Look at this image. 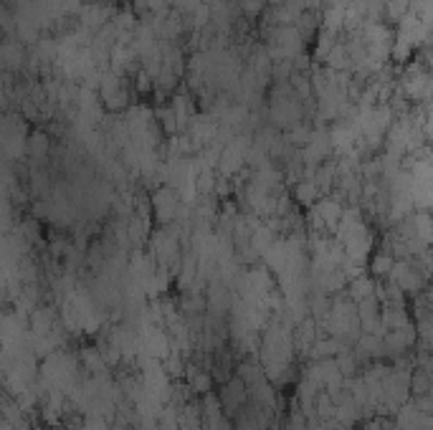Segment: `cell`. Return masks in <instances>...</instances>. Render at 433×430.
<instances>
[{
	"label": "cell",
	"instance_id": "4fadbf2b",
	"mask_svg": "<svg viewBox=\"0 0 433 430\" xmlns=\"http://www.w3.org/2000/svg\"><path fill=\"white\" fill-rule=\"evenodd\" d=\"M208 6H218V3H226V0H206Z\"/></svg>",
	"mask_w": 433,
	"mask_h": 430
},
{
	"label": "cell",
	"instance_id": "6da1fadb",
	"mask_svg": "<svg viewBox=\"0 0 433 430\" xmlns=\"http://www.w3.org/2000/svg\"><path fill=\"white\" fill-rule=\"evenodd\" d=\"M150 203H152L150 208H152L155 220H157L160 225H173L175 220L183 215V210H185V203H183L180 192L170 185L157 187V190L152 192Z\"/></svg>",
	"mask_w": 433,
	"mask_h": 430
},
{
	"label": "cell",
	"instance_id": "ba28073f",
	"mask_svg": "<svg viewBox=\"0 0 433 430\" xmlns=\"http://www.w3.org/2000/svg\"><path fill=\"white\" fill-rule=\"evenodd\" d=\"M312 137H314V129H312V124H304V122H299V124H294L292 129L287 132V139L292 142V147L294 150H304V147L312 142Z\"/></svg>",
	"mask_w": 433,
	"mask_h": 430
},
{
	"label": "cell",
	"instance_id": "5b68a950",
	"mask_svg": "<svg viewBox=\"0 0 433 430\" xmlns=\"http://www.w3.org/2000/svg\"><path fill=\"white\" fill-rule=\"evenodd\" d=\"M155 117H157V124H160L162 134H167V137H178V132H180V122H178V114H175L170 101L157 106V114H155Z\"/></svg>",
	"mask_w": 433,
	"mask_h": 430
},
{
	"label": "cell",
	"instance_id": "8fae6325",
	"mask_svg": "<svg viewBox=\"0 0 433 430\" xmlns=\"http://www.w3.org/2000/svg\"><path fill=\"white\" fill-rule=\"evenodd\" d=\"M190 375V387H193L195 392H208L211 390V378H208L206 372H200V370H190L187 372Z\"/></svg>",
	"mask_w": 433,
	"mask_h": 430
},
{
	"label": "cell",
	"instance_id": "3957f363",
	"mask_svg": "<svg viewBox=\"0 0 433 430\" xmlns=\"http://www.w3.org/2000/svg\"><path fill=\"white\" fill-rule=\"evenodd\" d=\"M26 155L28 159L38 165V162H46L48 155H51V139L43 129H34V132L28 134V147H26Z\"/></svg>",
	"mask_w": 433,
	"mask_h": 430
},
{
	"label": "cell",
	"instance_id": "277c9868",
	"mask_svg": "<svg viewBox=\"0 0 433 430\" xmlns=\"http://www.w3.org/2000/svg\"><path fill=\"white\" fill-rule=\"evenodd\" d=\"M320 198H325V195L320 192V187H317V182H314L312 178H304L294 185V200H297L299 206L312 208Z\"/></svg>",
	"mask_w": 433,
	"mask_h": 430
},
{
	"label": "cell",
	"instance_id": "9c48e42d",
	"mask_svg": "<svg viewBox=\"0 0 433 430\" xmlns=\"http://www.w3.org/2000/svg\"><path fill=\"white\" fill-rule=\"evenodd\" d=\"M132 92L140 94V96H150V94L157 92L155 89V76L147 69H140L137 73H132Z\"/></svg>",
	"mask_w": 433,
	"mask_h": 430
},
{
	"label": "cell",
	"instance_id": "52a82bcc",
	"mask_svg": "<svg viewBox=\"0 0 433 430\" xmlns=\"http://www.w3.org/2000/svg\"><path fill=\"white\" fill-rule=\"evenodd\" d=\"M127 236H129V241H132L134 245L145 243L147 236H152V233H150V218L134 215V218L129 220V225H127Z\"/></svg>",
	"mask_w": 433,
	"mask_h": 430
},
{
	"label": "cell",
	"instance_id": "7a4b0ae2",
	"mask_svg": "<svg viewBox=\"0 0 433 430\" xmlns=\"http://www.w3.org/2000/svg\"><path fill=\"white\" fill-rule=\"evenodd\" d=\"M26 64V43L13 36H6L3 41V66L6 71H20Z\"/></svg>",
	"mask_w": 433,
	"mask_h": 430
},
{
	"label": "cell",
	"instance_id": "5bb4252c",
	"mask_svg": "<svg viewBox=\"0 0 433 430\" xmlns=\"http://www.w3.org/2000/svg\"><path fill=\"white\" fill-rule=\"evenodd\" d=\"M269 3H271V6H279V3H287V0H269Z\"/></svg>",
	"mask_w": 433,
	"mask_h": 430
},
{
	"label": "cell",
	"instance_id": "30bf717a",
	"mask_svg": "<svg viewBox=\"0 0 433 430\" xmlns=\"http://www.w3.org/2000/svg\"><path fill=\"white\" fill-rule=\"evenodd\" d=\"M239 3V13L246 20H256L267 13L269 0H236Z\"/></svg>",
	"mask_w": 433,
	"mask_h": 430
},
{
	"label": "cell",
	"instance_id": "7c38bea8",
	"mask_svg": "<svg viewBox=\"0 0 433 430\" xmlns=\"http://www.w3.org/2000/svg\"><path fill=\"white\" fill-rule=\"evenodd\" d=\"M393 268V258L390 256H385V253H380V256H375V261H373V271L378 273V276H383V273H388Z\"/></svg>",
	"mask_w": 433,
	"mask_h": 430
},
{
	"label": "cell",
	"instance_id": "8992f818",
	"mask_svg": "<svg viewBox=\"0 0 433 430\" xmlns=\"http://www.w3.org/2000/svg\"><path fill=\"white\" fill-rule=\"evenodd\" d=\"M350 64H353V53H350L347 43H337V46L332 48V53L327 56L325 66L329 69V71H345Z\"/></svg>",
	"mask_w": 433,
	"mask_h": 430
}]
</instances>
